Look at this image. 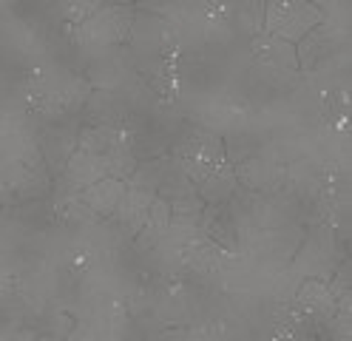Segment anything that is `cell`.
Returning <instances> with one entry per match:
<instances>
[{"label":"cell","instance_id":"6da1fadb","mask_svg":"<svg viewBox=\"0 0 352 341\" xmlns=\"http://www.w3.org/2000/svg\"><path fill=\"white\" fill-rule=\"evenodd\" d=\"M122 196H125V182L114 179V176H105V179H100V182H94V185H88V188L80 191V199L91 211H97L102 216L117 214Z\"/></svg>","mask_w":352,"mask_h":341}]
</instances>
